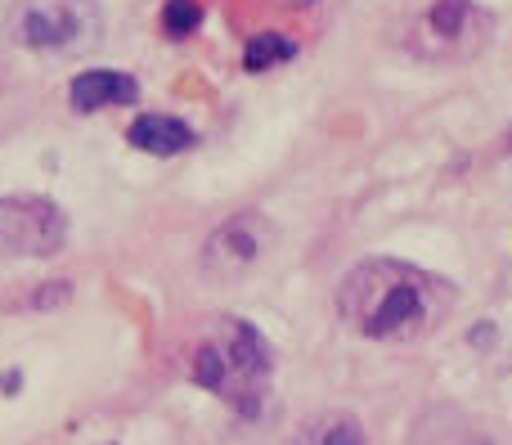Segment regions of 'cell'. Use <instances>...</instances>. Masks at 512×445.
Listing matches in <instances>:
<instances>
[{
    "label": "cell",
    "instance_id": "6da1fadb",
    "mask_svg": "<svg viewBox=\"0 0 512 445\" xmlns=\"http://www.w3.org/2000/svg\"><path fill=\"white\" fill-rule=\"evenodd\" d=\"M459 306V288L400 257H369L337 284V315L369 342H423Z\"/></svg>",
    "mask_w": 512,
    "mask_h": 445
},
{
    "label": "cell",
    "instance_id": "7a4b0ae2",
    "mask_svg": "<svg viewBox=\"0 0 512 445\" xmlns=\"http://www.w3.org/2000/svg\"><path fill=\"white\" fill-rule=\"evenodd\" d=\"M495 32V14L477 0H414L400 23V41L418 63L459 68L477 59Z\"/></svg>",
    "mask_w": 512,
    "mask_h": 445
},
{
    "label": "cell",
    "instance_id": "3957f363",
    "mask_svg": "<svg viewBox=\"0 0 512 445\" xmlns=\"http://www.w3.org/2000/svg\"><path fill=\"white\" fill-rule=\"evenodd\" d=\"M104 9L95 0H18L9 14V36L27 50H86L99 45Z\"/></svg>",
    "mask_w": 512,
    "mask_h": 445
},
{
    "label": "cell",
    "instance_id": "277c9868",
    "mask_svg": "<svg viewBox=\"0 0 512 445\" xmlns=\"http://www.w3.org/2000/svg\"><path fill=\"white\" fill-rule=\"evenodd\" d=\"M216 347L225 356V401L239 405V414H252L261 410V396H265V383L274 374V347L265 342V333L256 324L239 320V315H225L221 329H216Z\"/></svg>",
    "mask_w": 512,
    "mask_h": 445
},
{
    "label": "cell",
    "instance_id": "5b68a950",
    "mask_svg": "<svg viewBox=\"0 0 512 445\" xmlns=\"http://www.w3.org/2000/svg\"><path fill=\"white\" fill-rule=\"evenodd\" d=\"M68 243V216L54 198L5 194L0 198V252L5 257H54Z\"/></svg>",
    "mask_w": 512,
    "mask_h": 445
},
{
    "label": "cell",
    "instance_id": "8992f818",
    "mask_svg": "<svg viewBox=\"0 0 512 445\" xmlns=\"http://www.w3.org/2000/svg\"><path fill=\"white\" fill-rule=\"evenodd\" d=\"M274 243V225L261 212H234L203 243V275L216 284H239L265 261Z\"/></svg>",
    "mask_w": 512,
    "mask_h": 445
},
{
    "label": "cell",
    "instance_id": "52a82bcc",
    "mask_svg": "<svg viewBox=\"0 0 512 445\" xmlns=\"http://www.w3.org/2000/svg\"><path fill=\"white\" fill-rule=\"evenodd\" d=\"M68 99L77 113H99V108H113V104H135V99H140V86H135V77H126V72L86 68L72 77Z\"/></svg>",
    "mask_w": 512,
    "mask_h": 445
},
{
    "label": "cell",
    "instance_id": "ba28073f",
    "mask_svg": "<svg viewBox=\"0 0 512 445\" xmlns=\"http://www.w3.org/2000/svg\"><path fill=\"white\" fill-rule=\"evenodd\" d=\"M126 140L140 153H153V158H176V153L194 149L198 135H194V126L171 113H140L131 122V131H126Z\"/></svg>",
    "mask_w": 512,
    "mask_h": 445
},
{
    "label": "cell",
    "instance_id": "9c48e42d",
    "mask_svg": "<svg viewBox=\"0 0 512 445\" xmlns=\"http://www.w3.org/2000/svg\"><path fill=\"white\" fill-rule=\"evenodd\" d=\"M297 445H369L364 441V423L346 410H328L301 428Z\"/></svg>",
    "mask_w": 512,
    "mask_h": 445
},
{
    "label": "cell",
    "instance_id": "30bf717a",
    "mask_svg": "<svg viewBox=\"0 0 512 445\" xmlns=\"http://www.w3.org/2000/svg\"><path fill=\"white\" fill-rule=\"evenodd\" d=\"M292 54H297V41H288V36H279V32H256L252 41L243 45V68L265 72V68H274V63L292 59Z\"/></svg>",
    "mask_w": 512,
    "mask_h": 445
},
{
    "label": "cell",
    "instance_id": "8fae6325",
    "mask_svg": "<svg viewBox=\"0 0 512 445\" xmlns=\"http://www.w3.org/2000/svg\"><path fill=\"white\" fill-rule=\"evenodd\" d=\"M189 374H194V383L207 387V392H225V356H221V347H216V342H203V347L194 351Z\"/></svg>",
    "mask_w": 512,
    "mask_h": 445
},
{
    "label": "cell",
    "instance_id": "7c38bea8",
    "mask_svg": "<svg viewBox=\"0 0 512 445\" xmlns=\"http://www.w3.org/2000/svg\"><path fill=\"white\" fill-rule=\"evenodd\" d=\"M198 23H203V5H198V0H167V5H162V27H167V36H189Z\"/></svg>",
    "mask_w": 512,
    "mask_h": 445
},
{
    "label": "cell",
    "instance_id": "4fadbf2b",
    "mask_svg": "<svg viewBox=\"0 0 512 445\" xmlns=\"http://www.w3.org/2000/svg\"><path fill=\"white\" fill-rule=\"evenodd\" d=\"M18 383H23V374H0V387H5V396H14Z\"/></svg>",
    "mask_w": 512,
    "mask_h": 445
},
{
    "label": "cell",
    "instance_id": "5bb4252c",
    "mask_svg": "<svg viewBox=\"0 0 512 445\" xmlns=\"http://www.w3.org/2000/svg\"><path fill=\"white\" fill-rule=\"evenodd\" d=\"M279 5H288V9H315L319 0H279Z\"/></svg>",
    "mask_w": 512,
    "mask_h": 445
},
{
    "label": "cell",
    "instance_id": "9a60e30c",
    "mask_svg": "<svg viewBox=\"0 0 512 445\" xmlns=\"http://www.w3.org/2000/svg\"><path fill=\"white\" fill-rule=\"evenodd\" d=\"M504 158L512 162V126H508V131H504Z\"/></svg>",
    "mask_w": 512,
    "mask_h": 445
},
{
    "label": "cell",
    "instance_id": "2e32d148",
    "mask_svg": "<svg viewBox=\"0 0 512 445\" xmlns=\"http://www.w3.org/2000/svg\"><path fill=\"white\" fill-rule=\"evenodd\" d=\"M481 445H486V441H481Z\"/></svg>",
    "mask_w": 512,
    "mask_h": 445
}]
</instances>
